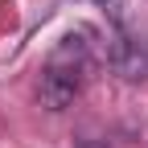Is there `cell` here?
<instances>
[{
	"label": "cell",
	"instance_id": "277c9868",
	"mask_svg": "<svg viewBox=\"0 0 148 148\" xmlns=\"http://www.w3.org/2000/svg\"><path fill=\"white\" fill-rule=\"evenodd\" d=\"M103 4H111V8H119V0H103Z\"/></svg>",
	"mask_w": 148,
	"mask_h": 148
},
{
	"label": "cell",
	"instance_id": "3957f363",
	"mask_svg": "<svg viewBox=\"0 0 148 148\" xmlns=\"http://www.w3.org/2000/svg\"><path fill=\"white\" fill-rule=\"evenodd\" d=\"M78 148H107V144H99V140H82Z\"/></svg>",
	"mask_w": 148,
	"mask_h": 148
},
{
	"label": "cell",
	"instance_id": "7a4b0ae2",
	"mask_svg": "<svg viewBox=\"0 0 148 148\" xmlns=\"http://www.w3.org/2000/svg\"><path fill=\"white\" fill-rule=\"evenodd\" d=\"M107 58H111V70H115L119 78H127V82H144V78H148V49L136 41L132 33L119 29L115 37H111Z\"/></svg>",
	"mask_w": 148,
	"mask_h": 148
},
{
	"label": "cell",
	"instance_id": "6da1fadb",
	"mask_svg": "<svg viewBox=\"0 0 148 148\" xmlns=\"http://www.w3.org/2000/svg\"><path fill=\"white\" fill-rule=\"evenodd\" d=\"M90 70V41H82V33H70L58 41V49L49 53V62L41 70V82H37V103L45 111H66L78 90L86 82Z\"/></svg>",
	"mask_w": 148,
	"mask_h": 148
}]
</instances>
